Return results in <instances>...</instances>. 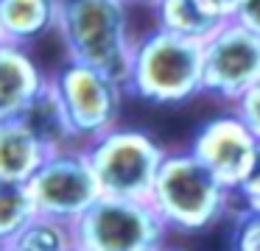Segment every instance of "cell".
I'll use <instances>...</instances> for the list:
<instances>
[{"label":"cell","instance_id":"7402d4cb","mask_svg":"<svg viewBox=\"0 0 260 251\" xmlns=\"http://www.w3.org/2000/svg\"><path fill=\"white\" fill-rule=\"evenodd\" d=\"M123 3L126 6H140V3L143 6H157V0H123Z\"/></svg>","mask_w":260,"mask_h":251},{"label":"cell","instance_id":"8fae6325","mask_svg":"<svg viewBox=\"0 0 260 251\" xmlns=\"http://www.w3.org/2000/svg\"><path fill=\"white\" fill-rule=\"evenodd\" d=\"M17 120L23 123L51 154L70 148V142L76 139L68 109H64V103H62V95H59L56 84H53L51 78L42 84V89L31 98V103L23 109V115H20Z\"/></svg>","mask_w":260,"mask_h":251},{"label":"cell","instance_id":"ba28073f","mask_svg":"<svg viewBox=\"0 0 260 251\" xmlns=\"http://www.w3.org/2000/svg\"><path fill=\"white\" fill-rule=\"evenodd\" d=\"M260 84V37L230 20L204 42V92L238 103Z\"/></svg>","mask_w":260,"mask_h":251},{"label":"cell","instance_id":"ac0fdd59","mask_svg":"<svg viewBox=\"0 0 260 251\" xmlns=\"http://www.w3.org/2000/svg\"><path fill=\"white\" fill-rule=\"evenodd\" d=\"M235 115L254 131V137L260 139V84H254L246 95L235 103Z\"/></svg>","mask_w":260,"mask_h":251},{"label":"cell","instance_id":"3957f363","mask_svg":"<svg viewBox=\"0 0 260 251\" xmlns=\"http://www.w3.org/2000/svg\"><path fill=\"white\" fill-rule=\"evenodd\" d=\"M230 198L232 190L204 162H199L190 151H174L165 154L148 201L168 229L202 232L226 212Z\"/></svg>","mask_w":260,"mask_h":251},{"label":"cell","instance_id":"4fadbf2b","mask_svg":"<svg viewBox=\"0 0 260 251\" xmlns=\"http://www.w3.org/2000/svg\"><path fill=\"white\" fill-rule=\"evenodd\" d=\"M154 14L159 28L202 45L230 22L213 9L210 0H157Z\"/></svg>","mask_w":260,"mask_h":251},{"label":"cell","instance_id":"d6986e66","mask_svg":"<svg viewBox=\"0 0 260 251\" xmlns=\"http://www.w3.org/2000/svg\"><path fill=\"white\" fill-rule=\"evenodd\" d=\"M243 201V212H257L260 215V145H257V159H254L252 173L246 176V182L235 190Z\"/></svg>","mask_w":260,"mask_h":251},{"label":"cell","instance_id":"52a82bcc","mask_svg":"<svg viewBox=\"0 0 260 251\" xmlns=\"http://www.w3.org/2000/svg\"><path fill=\"white\" fill-rule=\"evenodd\" d=\"M51 81L62 95L76 139H87L90 145L92 139L115 128L120 115V98L126 89L118 78L81 61H68Z\"/></svg>","mask_w":260,"mask_h":251},{"label":"cell","instance_id":"7c38bea8","mask_svg":"<svg viewBox=\"0 0 260 251\" xmlns=\"http://www.w3.org/2000/svg\"><path fill=\"white\" fill-rule=\"evenodd\" d=\"M51 151L14 117L0 120V178L6 182H31Z\"/></svg>","mask_w":260,"mask_h":251},{"label":"cell","instance_id":"6da1fadb","mask_svg":"<svg viewBox=\"0 0 260 251\" xmlns=\"http://www.w3.org/2000/svg\"><path fill=\"white\" fill-rule=\"evenodd\" d=\"M56 31L70 61H81L126 87L135 39L123 0H59Z\"/></svg>","mask_w":260,"mask_h":251},{"label":"cell","instance_id":"44dd1931","mask_svg":"<svg viewBox=\"0 0 260 251\" xmlns=\"http://www.w3.org/2000/svg\"><path fill=\"white\" fill-rule=\"evenodd\" d=\"M210 3H213V9L218 11V14L224 17V20H235L241 0H210Z\"/></svg>","mask_w":260,"mask_h":251},{"label":"cell","instance_id":"603a6c76","mask_svg":"<svg viewBox=\"0 0 260 251\" xmlns=\"http://www.w3.org/2000/svg\"><path fill=\"white\" fill-rule=\"evenodd\" d=\"M0 251H14L12 245H0Z\"/></svg>","mask_w":260,"mask_h":251},{"label":"cell","instance_id":"d4e9b609","mask_svg":"<svg viewBox=\"0 0 260 251\" xmlns=\"http://www.w3.org/2000/svg\"><path fill=\"white\" fill-rule=\"evenodd\" d=\"M165 251H179V248H165Z\"/></svg>","mask_w":260,"mask_h":251},{"label":"cell","instance_id":"30bf717a","mask_svg":"<svg viewBox=\"0 0 260 251\" xmlns=\"http://www.w3.org/2000/svg\"><path fill=\"white\" fill-rule=\"evenodd\" d=\"M48 76L37 67L23 45H0V120H14L23 115Z\"/></svg>","mask_w":260,"mask_h":251},{"label":"cell","instance_id":"8992f818","mask_svg":"<svg viewBox=\"0 0 260 251\" xmlns=\"http://www.w3.org/2000/svg\"><path fill=\"white\" fill-rule=\"evenodd\" d=\"M28 190L40 215L76 223L90 206L104 198V190L84 148H64L51 154L31 176Z\"/></svg>","mask_w":260,"mask_h":251},{"label":"cell","instance_id":"2e32d148","mask_svg":"<svg viewBox=\"0 0 260 251\" xmlns=\"http://www.w3.org/2000/svg\"><path fill=\"white\" fill-rule=\"evenodd\" d=\"M9 245L14 251H76L79 248L73 223L59 221V218H51V215H37Z\"/></svg>","mask_w":260,"mask_h":251},{"label":"cell","instance_id":"9a60e30c","mask_svg":"<svg viewBox=\"0 0 260 251\" xmlns=\"http://www.w3.org/2000/svg\"><path fill=\"white\" fill-rule=\"evenodd\" d=\"M37 215L40 209L28 184L0 178V245H9Z\"/></svg>","mask_w":260,"mask_h":251},{"label":"cell","instance_id":"277c9868","mask_svg":"<svg viewBox=\"0 0 260 251\" xmlns=\"http://www.w3.org/2000/svg\"><path fill=\"white\" fill-rule=\"evenodd\" d=\"M87 156L104 195L129 201H148L159 167L165 162L162 145L137 128H112L87 145Z\"/></svg>","mask_w":260,"mask_h":251},{"label":"cell","instance_id":"7a4b0ae2","mask_svg":"<svg viewBox=\"0 0 260 251\" xmlns=\"http://www.w3.org/2000/svg\"><path fill=\"white\" fill-rule=\"evenodd\" d=\"M126 89L151 103H182L204 92V45L157 25L135 39Z\"/></svg>","mask_w":260,"mask_h":251},{"label":"cell","instance_id":"484cf974","mask_svg":"<svg viewBox=\"0 0 260 251\" xmlns=\"http://www.w3.org/2000/svg\"><path fill=\"white\" fill-rule=\"evenodd\" d=\"M76 251H81V248H76Z\"/></svg>","mask_w":260,"mask_h":251},{"label":"cell","instance_id":"cb8c5ba5","mask_svg":"<svg viewBox=\"0 0 260 251\" xmlns=\"http://www.w3.org/2000/svg\"><path fill=\"white\" fill-rule=\"evenodd\" d=\"M3 42H6V39H3V31H0V45H3Z\"/></svg>","mask_w":260,"mask_h":251},{"label":"cell","instance_id":"e0dca14e","mask_svg":"<svg viewBox=\"0 0 260 251\" xmlns=\"http://www.w3.org/2000/svg\"><path fill=\"white\" fill-rule=\"evenodd\" d=\"M232 251H260V215L241 212L232 229Z\"/></svg>","mask_w":260,"mask_h":251},{"label":"cell","instance_id":"5bb4252c","mask_svg":"<svg viewBox=\"0 0 260 251\" xmlns=\"http://www.w3.org/2000/svg\"><path fill=\"white\" fill-rule=\"evenodd\" d=\"M59 0H0V31L12 45H28L31 39L56 28Z\"/></svg>","mask_w":260,"mask_h":251},{"label":"cell","instance_id":"5b68a950","mask_svg":"<svg viewBox=\"0 0 260 251\" xmlns=\"http://www.w3.org/2000/svg\"><path fill=\"white\" fill-rule=\"evenodd\" d=\"M81 251H165L168 223L151 201L104 195L73 223Z\"/></svg>","mask_w":260,"mask_h":251},{"label":"cell","instance_id":"9c48e42d","mask_svg":"<svg viewBox=\"0 0 260 251\" xmlns=\"http://www.w3.org/2000/svg\"><path fill=\"white\" fill-rule=\"evenodd\" d=\"M260 139L238 115H221L202 123L190 142V154L210 167L235 193L252 173Z\"/></svg>","mask_w":260,"mask_h":251},{"label":"cell","instance_id":"ffe728a7","mask_svg":"<svg viewBox=\"0 0 260 251\" xmlns=\"http://www.w3.org/2000/svg\"><path fill=\"white\" fill-rule=\"evenodd\" d=\"M235 20L241 22L243 28H249L252 33L260 37V0H241Z\"/></svg>","mask_w":260,"mask_h":251}]
</instances>
